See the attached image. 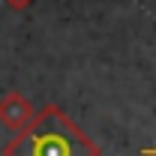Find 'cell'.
Instances as JSON below:
<instances>
[{"label":"cell","instance_id":"1","mask_svg":"<svg viewBox=\"0 0 156 156\" xmlns=\"http://www.w3.org/2000/svg\"><path fill=\"white\" fill-rule=\"evenodd\" d=\"M9 156H93V147L72 123L54 111H45L39 123L18 135Z\"/></svg>","mask_w":156,"mask_h":156}]
</instances>
